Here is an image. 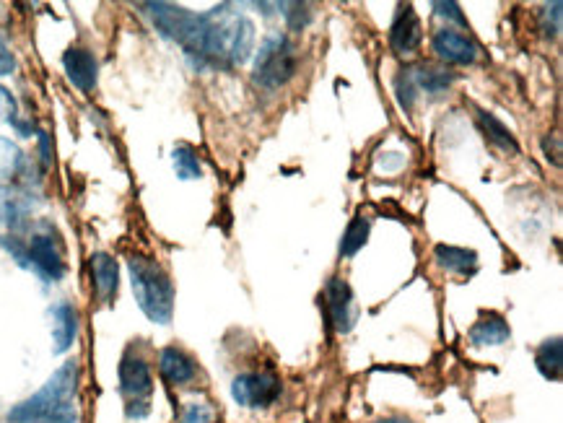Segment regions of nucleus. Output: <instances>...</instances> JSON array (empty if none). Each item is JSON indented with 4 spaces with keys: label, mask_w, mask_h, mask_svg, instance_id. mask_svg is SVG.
Here are the masks:
<instances>
[{
    "label": "nucleus",
    "mask_w": 563,
    "mask_h": 423,
    "mask_svg": "<svg viewBox=\"0 0 563 423\" xmlns=\"http://www.w3.org/2000/svg\"><path fill=\"white\" fill-rule=\"evenodd\" d=\"M478 122H480V128H483V133H486V138L493 143V146L501 148V151H506V154H519L517 138H514L512 130L506 128L504 122L496 120L491 112H478Z\"/></svg>",
    "instance_id": "nucleus-20"
},
{
    "label": "nucleus",
    "mask_w": 563,
    "mask_h": 423,
    "mask_svg": "<svg viewBox=\"0 0 563 423\" xmlns=\"http://www.w3.org/2000/svg\"><path fill=\"white\" fill-rule=\"evenodd\" d=\"M281 395V379L270 372L242 374L231 385V398L244 408H268Z\"/></svg>",
    "instance_id": "nucleus-6"
},
{
    "label": "nucleus",
    "mask_w": 563,
    "mask_h": 423,
    "mask_svg": "<svg viewBox=\"0 0 563 423\" xmlns=\"http://www.w3.org/2000/svg\"><path fill=\"white\" fill-rule=\"evenodd\" d=\"M255 47V24L234 6L211 8L203 13V26L195 50L187 55L195 68H237L247 63Z\"/></svg>",
    "instance_id": "nucleus-1"
},
{
    "label": "nucleus",
    "mask_w": 563,
    "mask_h": 423,
    "mask_svg": "<svg viewBox=\"0 0 563 423\" xmlns=\"http://www.w3.org/2000/svg\"><path fill=\"white\" fill-rule=\"evenodd\" d=\"M327 315L338 333H351L356 322V309H353V291L343 278H330L325 289Z\"/></svg>",
    "instance_id": "nucleus-8"
},
{
    "label": "nucleus",
    "mask_w": 563,
    "mask_h": 423,
    "mask_svg": "<svg viewBox=\"0 0 563 423\" xmlns=\"http://www.w3.org/2000/svg\"><path fill=\"white\" fill-rule=\"evenodd\" d=\"M369 229H372V218L364 216V213H356L351 224H348L343 239H340V255L343 257L356 255V252L366 244V239H369Z\"/></svg>",
    "instance_id": "nucleus-22"
},
{
    "label": "nucleus",
    "mask_w": 563,
    "mask_h": 423,
    "mask_svg": "<svg viewBox=\"0 0 563 423\" xmlns=\"http://www.w3.org/2000/svg\"><path fill=\"white\" fill-rule=\"evenodd\" d=\"M143 11L154 26L167 39H174L177 45H182V50L190 55L198 45L200 37V26H203V16L198 13L187 11L182 6H174V3H143Z\"/></svg>",
    "instance_id": "nucleus-5"
},
{
    "label": "nucleus",
    "mask_w": 563,
    "mask_h": 423,
    "mask_svg": "<svg viewBox=\"0 0 563 423\" xmlns=\"http://www.w3.org/2000/svg\"><path fill=\"white\" fill-rule=\"evenodd\" d=\"M535 364H538V372L551 382L561 379V366H563V343L561 338L545 340L543 346L535 353Z\"/></svg>",
    "instance_id": "nucleus-21"
},
{
    "label": "nucleus",
    "mask_w": 563,
    "mask_h": 423,
    "mask_svg": "<svg viewBox=\"0 0 563 423\" xmlns=\"http://www.w3.org/2000/svg\"><path fill=\"white\" fill-rule=\"evenodd\" d=\"M296 71H299V55H296L294 42L286 34L273 32L257 52L255 68H252L255 84L270 91L281 89L296 76Z\"/></svg>",
    "instance_id": "nucleus-4"
},
{
    "label": "nucleus",
    "mask_w": 563,
    "mask_h": 423,
    "mask_svg": "<svg viewBox=\"0 0 563 423\" xmlns=\"http://www.w3.org/2000/svg\"><path fill=\"white\" fill-rule=\"evenodd\" d=\"M50 317H52V340H55L52 351L65 353L73 346V340H76L78 333L76 307H73L71 302H58L50 309Z\"/></svg>",
    "instance_id": "nucleus-13"
},
{
    "label": "nucleus",
    "mask_w": 563,
    "mask_h": 423,
    "mask_svg": "<svg viewBox=\"0 0 563 423\" xmlns=\"http://www.w3.org/2000/svg\"><path fill=\"white\" fill-rule=\"evenodd\" d=\"M434 8L442 19H452V21H457L460 26H468V19L462 16V11L457 3H434Z\"/></svg>",
    "instance_id": "nucleus-29"
},
{
    "label": "nucleus",
    "mask_w": 563,
    "mask_h": 423,
    "mask_svg": "<svg viewBox=\"0 0 563 423\" xmlns=\"http://www.w3.org/2000/svg\"><path fill=\"white\" fill-rule=\"evenodd\" d=\"M13 68H16V60H13V52L8 50L6 39H0V76H11Z\"/></svg>",
    "instance_id": "nucleus-30"
},
{
    "label": "nucleus",
    "mask_w": 563,
    "mask_h": 423,
    "mask_svg": "<svg viewBox=\"0 0 563 423\" xmlns=\"http://www.w3.org/2000/svg\"><path fill=\"white\" fill-rule=\"evenodd\" d=\"M91 276H94L96 294L102 302H112L120 286V268H117L115 257H109L107 252H96L91 257Z\"/></svg>",
    "instance_id": "nucleus-14"
},
{
    "label": "nucleus",
    "mask_w": 563,
    "mask_h": 423,
    "mask_svg": "<svg viewBox=\"0 0 563 423\" xmlns=\"http://www.w3.org/2000/svg\"><path fill=\"white\" fill-rule=\"evenodd\" d=\"M76 392L78 366L76 361H65L42 390L24 403L13 405L8 423H76Z\"/></svg>",
    "instance_id": "nucleus-2"
},
{
    "label": "nucleus",
    "mask_w": 563,
    "mask_h": 423,
    "mask_svg": "<svg viewBox=\"0 0 563 423\" xmlns=\"http://www.w3.org/2000/svg\"><path fill=\"white\" fill-rule=\"evenodd\" d=\"M512 338V330L506 325V320L496 312L480 315L478 322L470 327V343L473 346H501L506 340Z\"/></svg>",
    "instance_id": "nucleus-15"
},
{
    "label": "nucleus",
    "mask_w": 563,
    "mask_h": 423,
    "mask_svg": "<svg viewBox=\"0 0 563 423\" xmlns=\"http://www.w3.org/2000/svg\"><path fill=\"white\" fill-rule=\"evenodd\" d=\"M408 76V81L413 84L416 91H429V94H439V91L447 89L455 76L449 71H439V68H431V65H416V68H408L403 71Z\"/></svg>",
    "instance_id": "nucleus-19"
},
{
    "label": "nucleus",
    "mask_w": 563,
    "mask_h": 423,
    "mask_svg": "<svg viewBox=\"0 0 563 423\" xmlns=\"http://www.w3.org/2000/svg\"><path fill=\"white\" fill-rule=\"evenodd\" d=\"M283 8V16H286L288 26L291 29H304V26L309 24V19H312V11H309L307 3H281Z\"/></svg>",
    "instance_id": "nucleus-25"
},
{
    "label": "nucleus",
    "mask_w": 563,
    "mask_h": 423,
    "mask_svg": "<svg viewBox=\"0 0 563 423\" xmlns=\"http://www.w3.org/2000/svg\"><path fill=\"white\" fill-rule=\"evenodd\" d=\"M423 42V29L418 13L413 6H400L390 29V45L397 55H410L416 52Z\"/></svg>",
    "instance_id": "nucleus-10"
},
{
    "label": "nucleus",
    "mask_w": 563,
    "mask_h": 423,
    "mask_svg": "<svg viewBox=\"0 0 563 423\" xmlns=\"http://www.w3.org/2000/svg\"><path fill=\"white\" fill-rule=\"evenodd\" d=\"M159 369L161 377L167 379V382H172V385H185V382H190V379L195 377V364H192L190 356L174 346L161 351Z\"/></svg>",
    "instance_id": "nucleus-18"
},
{
    "label": "nucleus",
    "mask_w": 563,
    "mask_h": 423,
    "mask_svg": "<svg viewBox=\"0 0 563 423\" xmlns=\"http://www.w3.org/2000/svg\"><path fill=\"white\" fill-rule=\"evenodd\" d=\"M374 423H410V421H405V418H382V421H374Z\"/></svg>",
    "instance_id": "nucleus-32"
},
{
    "label": "nucleus",
    "mask_w": 563,
    "mask_h": 423,
    "mask_svg": "<svg viewBox=\"0 0 563 423\" xmlns=\"http://www.w3.org/2000/svg\"><path fill=\"white\" fill-rule=\"evenodd\" d=\"M63 68L68 81H71L78 91H84L86 94V91H91L96 86L99 65H96L94 55H91L89 50H84V47H71V50H65Z\"/></svg>",
    "instance_id": "nucleus-12"
},
{
    "label": "nucleus",
    "mask_w": 563,
    "mask_h": 423,
    "mask_svg": "<svg viewBox=\"0 0 563 423\" xmlns=\"http://www.w3.org/2000/svg\"><path fill=\"white\" fill-rule=\"evenodd\" d=\"M125 413H128V418H146L151 413V405H148V400H130Z\"/></svg>",
    "instance_id": "nucleus-31"
},
{
    "label": "nucleus",
    "mask_w": 563,
    "mask_h": 423,
    "mask_svg": "<svg viewBox=\"0 0 563 423\" xmlns=\"http://www.w3.org/2000/svg\"><path fill=\"white\" fill-rule=\"evenodd\" d=\"M130 283H133L135 302L143 315L156 325H169L174 312V286L159 263L143 255L128 260Z\"/></svg>",
    "instance_id": "nucleus-3"
},
{
    "label": "nucleus",
    "mask_w": 563,
    "mask_h": 423,
    "mask_svg": "<svg viewBox=\"0 0 563 423\" xmlns=\"http://www.w3.org/2000/svg\"><path fill=\"white\" fill-rule=\"evenodd\" d=\"M32 208V198L29 193L19 190V187L0 185V226H21L24 216Z\"/></svg>",
    "instance_id": "nucleus-16"
},
{
    "label": "nucleus",
    "mask_w": 563,
    "mask_h": 423,
    "mask_svg": "<svg viewBox=\"0 0 563 423\" xmlns=\"http://www.w3.org/2000/svg\"><path fill=\"white\" fill-rule=\"evenodd\" d=\"M21 167H24V154L19 151V146L6 138H0V174H19Z\"/></svg>",
    "instance_id": "nucleus-24"
},
{
    "label": "nucleus",
    "mask_w": 563,
    "mask_h": 423,
    "mask_svg": "<svg viewBox=\"0 0 563 423\" xmlns=\"http://www.w3.org/2000/svg\"><path fill=\"white\" fill-rule=\"evenodd\" d=\"M172 164H174V172L180 180H198L200 174H203V167H200V159L195 154V148L190 146H177L172 151Z\"/></svg>",
    "instance_id": "nucleus-23"
},
{
    "label": "nucleus",
    "mask_w": 563,
    "mask_h": 423,
    "mask_svg": "<svg viewBox=\"0 0 563 423\" xmlns=\"http://www.w3.org/2000/svg\"><path fill=\"white\" fill-rule=\"evenodd\" d=\"M0 120L16 125V99L6 86H0Z\"/></svg>",
    "instance_id": "nucleus-28"
},
{
    "label": "nucleus",
    "mask_w": 563,
    "mask_h": 423,
    "mask_svg": "<svg viewBox=\"0 0 563 423\" xmlns=\"http://www.w3.org/2000/svg\"><path fill=\"white\" fill-rule=\"evenodd\" d=\"M434 260L449 273L460 276H473L478 270V252L465 250V247H452V244H436Z\"/></svg>",
    "instance_id": "nucleus-17"
},
{
    "label": "nucleus",
    "mask_w": 563,
    "mask_h": 423,
    "mask_svg": "<svg viewBox=\"0 0 563 423\" xmlns=\"http://www.w3.org/2000/svg\"><path fill=\"white\" fill-rule=\"evenodd\" d=\"M561 3H551V6H545L543 8V32L548 34V37H556L558 32H561Z\"/></svg>",
    "instance_id": "nucleus-26"
},
{
    "label": "nucleus",
    "mask_w": 563,
    "mask_h": 423,
    "mask_svg": "<svg viewBox=\"0 0 563 423\" xmlns=\"http://www.w3.org/2000/svg\"><path fill=\"white\" fill-rule=\"evenodd\" d=\"M431 50L452 65H473L475 58H478V47H475L465 34L455 32V29H449V26L434 34Z\"/></svg>",
    "instance_id": "nucleus-9"
},
{
    "label": "nucleus",
    "mask_w": 563,
    "mask_h": 423,
    "mask_svg": "<svg viewBox=\"0 0 563 423\" xmlns=\"http://www.w3.org/2000/svg\"><path fill=\"white\" fill-rule=\"evenodd\" d=\"M26 247V268H34L47 281H60L65 276V260L58 239L52 234H34Z\"/></svg>",
    "instance_id": "nucleus-7"
},
{
    "label": "nucleus",
    "mask_w": 563,
    "mask_h": 423,
    "mask_svg": "<svg viewBox=\"0 0 563 423\" xmlns=\"http://www.w3.org/2000/svg\"><path fill=\"white\" fill-rule=\"evenodd\" d=\"M182 423H213L211 405L205 403H190L182 413Z\"/></svg>",
    "instance_id": "nucleus-27"
},
{
    "label": "nucleus",
    "mask_w": 563,
    "mask_h": 423,
    "mask_svg": "<svg viewBox=\"0 0 563 423\" xmlns=\"http://www.w3.org/2000/svg\"><path fill=\"white\" fill-rule=\"evenodd\" d=\"M120 390L130 400H146L154 390V379H151V366L146 359L128 353L120 364Z\"/></svg>",
    "instance_id": "nucleus-11"
}]
</instances>
